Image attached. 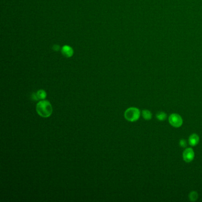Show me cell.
<instances>
[{
    "instance_id": "1",
    "label": "cell",
    "mask_w": 202,
    "mask_h": 202,
    "mask_svg": "<svg viewBox=\"0 0 202 202\" xmlns=\"http://www.w3.org/2000/svg\"><path fill=\"white\" fill-rule=\"evenodd\" d=\"M36 111L40 116L48 117L52 115L53 109L49 101L43 100L37 104Z\"/></svg>"
},
{
    "instance_id": "2",
    "label": "cell",
    "mask_w": 202,
    "mask_h": 202,
    "mask_svg": "<svg viewBox=\"0 0 202 202\" xmlns=\"http://www.w3.org/2000/svg\"><path fill=\"white\" fill-rule=\"evenodd\" d=\"M140 112L139 109L136 107H130L124 112L125 119L129 122H135L139 118Z\"/></svg>"
},
{
    "instance_id": "3",
    "label": "cell",
    "mask_w": 202,
    "mask_h": 202,
    "mask_svg": "<svg viewBox=\"0 0 202 202\" xmlns=\"http://www.w3.org/2000/svg\"><path fill=\"white\" fill-rule=\"evenodd\" d=\"M168 121L172 126L178 128L181 126L183 123L182 117L177 113H173L168 117Z\"/></svg>"
},
{
    "instance_id": "4",
    "label": "cell",
    "mask_w": 202,
    "mask_h": 202,
    "mask_svg": "<svg viewBox=\"0 0 202 202\" xmlns=\"http://www.w3.org/2000/svg\"><path fill=\"white\" fill-rule=\"evenodd\" d=\"M183 158L186 163L192 162L194 158V152L193 149L191 148L186 149L183 153Z\"/></svg>"
},
{
    "instance_id": "5",
    "label": "cell",
    "mask_w": 202,
    "mask_h": 202,
    "mask_svg": "<svg viewBox=\"0 0 202 202\" xmlns=\"http://www.w3.org/2000/svg\"><path fill=\"white\" fill-rule=\"evenodd\" d=\"M61 52L65 57L70 58L74 55V50L69 45H65L62 47Z\"/></svg>"
},
{
    "instance_id": "6",
    "label": "cell",
    "mask_w": 202,
    "mask_h": 202,
    "mask_svg": "<svg viewBox=\"0 0 202 202\" xmlns=\"http://www.w3.org/2000/svg\"><path fill=\"white\" fill-rule=\"evenodd\" d=\"M199 142V136L198 135L193 133L188 138V143L190 146L194 147L198 144Z\"/></svg>"
},
{
    "instance_id": "7",
    "label": "cell",
    "mask_w": 202,
    "mask_h": 202,
    "mask_svg": "<svg viewBox=\"0 0 202 202\" xmlns=\"http://www.w3.org/2000/svg\"><path fill=\"white\" fill-rule=\"evenodd\" d=\"M142 117L144 119L147 120H151L152 119V115L151 112L148 110H143L142 112Z\"/></svg>"
},
{
    "instance_id": "8",
    "label": "cell",
    "mask_w": 202,
    "mask_h": 202,
    "mask_svg": "<svg viewBox=\"0 0 202 202\" xmlns=\"http://www.w3.org/2000/svg\"><path fill=\"white\" fill-rule=\"evenodd\" d=\"M156 117L158 120H159L160 121H163L167 119V115L165 112L160 111V112L157 113V114L156 115Z\"/></svg>"
},
{
    "instance_id": "9",
    "label": "cell",
    "mask_w": 202,
    "mask_h": 202,
    "mask_svg": "<svg viewBox=\"0 0 202 202\" xmlns=\"http://www.w3.org/2000/svg\"><path fill=\"white\" fill-rule=\"evenodd\" d=\"M37 95L38 97H39V100H45L47 94L45 92V91L43 90H40L37 93Z\"/></svg>"
},
{
    "instance_id": "10",
    "label": "cell",
    "mask_w": 202,
    "mask_h": 202,
    "mask_svg": "<svg viewBox=\"0 0 202 202\" xmlns=\"http://www.w3.org/2000/svg\"><path fill=\"white\" fill-rule=\"evenodd\" d=\"M189 199L192 202H195L197 198H198V194L196 192H194V191H193V192H191L189 194Z\"/></svg>"
},
{
    "instance_id": "11",
    "label": "cell",
    "mask_w": 202,
    "mask_h": 202,
    "mask_svg": "<svg viewBox=\"0 0 202 202\" xmlns=\"http://www.w3.org/2000/svg\"><path fill=\"white\" fill-rule=\"evenodd\" d=\"M180 145L182 148H185L187 147V141L185 139H181L180 141Z\"/></svg>"
},
{
    "instance_id": "12",
    "label": "cell",
    "mask_w": 202,
    "mask_h": 202,
    "mask_svg": "<svg viewBox=\"0 0 202 202\" xmlns=\"http://www.w3.org/2000/svg\"><path fill=\"white\" fill-rule=\"evenodd\" d=\"M31 99L34 101H38L39 100V97H38V95L36 93H33L31 94Z\"/></svg>"
}]
</instances>
